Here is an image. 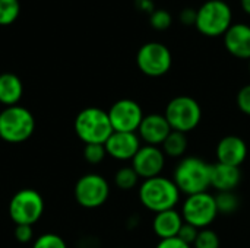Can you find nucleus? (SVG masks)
I'll list each match as a JSON object with an SVG mask.
<instances>
[{
    "mask_svg": "<svg viewBox=\"0 0 250 248\" xmlns=\"http://www.w3.org/2000/svg\"><path fill=\"white\" fill-rule=\"evenodd\" d=\"M224 47L240 60H250V25L233 23L224 34Z\"/></svg>",
    "mask_w": 250,
    "mask_h": 248,
    "instance_id": "nucleus-16",
    "label": "nucleus"
},
{
    "mask_svg": "<svg viewBox=\"0 0 250 248\" xmlns=\"http://www.w3.org/2000/svg\"><path fill=\"white\" fill-rule=\"evenodd\" d=\"M138 6H139V9L146 10V12H152L154 10L152 0H138Z\"/></svg>",
    "mask_w": 250,
    "mask_h": 248,
    "instance_id": "nucleus-33",
    "label": "nucleus"
},
{
    "mask_svg": "<svg viewBox=\"0 0 250 248\" xmlns=\"http://www.w3.org/2000/svg\"><path fill=\"white\" fill-rule=\"evenodd\" d=\"M249 73H250V60H249Z\"/></svg>",
    "mask_w": 250,
    "mask_h": 248,
    "instance_id": "nucleus-35",
    "label": "nucleus"
},
{
    "mask_svg": "<svg viewBox=\"0 0 250 248\" xmlns=\"http://www.w3.org/2000/svg\"><path fill=\"white\" fill-rule=\"evenodd\" d=\"M15 238L22 244L32 241V238H34L32 225H16L15 227Z\"/></svg>",
    "mask_w": 250,
    "mask_h": 248,
    "instance_id": "nucleus-30",
    "label": "nucleus"
},
{
    "mask_svg": "<svg viewBox=\"0 0 250 248\" xmlns=\"http://www.w3.org/2000/svg\"><path fill=\"white\" fill-rule=\"evenodd\" d=\"M120 248H125V247H120Z\"/></svg>",
    "mask_w": 250,
    "mask_h": 248,
    "instance_id": "nucleus-36",
    "label": "nucleus"
},
{
    "mask_svg": "<svg viewBox=\"0 0 250 248\" xmlns=\"http://www.w3.org/2000/svg\"><path fill=\"white\" fill-rule=\"evenodd\" d=\"M237 107L239 110L246 114V115H250V83L249 85H245L239 92H237Z\"/></svg>",
    "mask_w": 250,
    "mask_h": 248,
    "instance_id": "nucleus-28",
    "label": "nucleus"
},
{
    "mask_svg": "<svg viewBox=\"0 0 250 248\" xmlns=\"http://www.w3.org/2000/svg\"><path fill=\"white\" fill-rule=\"evenodd\" d=\"M76 136L85 143L104 145L113 134V127L108 118V113L98 107L83 108L75 118L73 123Z\"/></svg>",
    "mask_w": 250,
    "mask_h": 248,
    "instance_id": "nucleus-3",
    "label": "nucleus"
},
{
    "mask_svg": "<svg viewBox=\"0 0 250 248\" xmlns=\"http://www.w3.org/2000/svg\"><path fill=\"white\" fill-rule=\"evenodd\" d=\"M164 117L167 118L171 130L188 134L201 124L202 108L195 98L179 95L167 104Z\"/></svg>",
    "mask_w": 250,
    "mask_h": 248,
    "instance_id": "nucleus-6",
    "label": "nucleus"
},
{
    "mask_svg": "<svg viewBox=\"0 0 250 248\" xmlns=\"http://www.w3.org/2000/svg\"><path fill=\"white\" fill-rule=\"evenodd\" d=\"M221 241L215 231L211 228L199 229V234L193 243V248H220Z\"/></svg>",
    "mask_w": 250,
    "mask_h": 248,
    "instance_id": "nucleus-24",
    "label": "nucleus"
},
{
    "mask_svg": "<svg viewBox=\"0 0 250 248\" xmlns=\"http://www.w3.org/2000/svg\"><path fill=\"white\" fill-rule=\"evenodd\" d=\"M171 132L173 130L164 114H148L144 117L136 133L145 145L161 146Z\"/></svg>",
    "mask_w": 250,
    "mask_h": 248,
    "instance_id": "nucleus-14",
    "label": "nucleus"
},
{
    "mask_svg": "<svg viewBox=\"0 0 250 248\" xmlns=\"http://www.w3.org/2000/svg\"><path fill=\"white\" fill-rule=\"evenodd\" d=\"M107 155L116 161H132L141 149V139L138 133L113 132L104 143Z\"/></svg>",
    "mask_w": 250,
    "mask_h": 248,
    "instance_id": "nucleus-13",
    "label": "nucleus"
},
{
    "mask_svg": "<svg viewBox=\"0 0 250 248\" xmlns=\"http://www.w3.org/2000/svg\"><path fill=\"white\" fill-rule=\"evenodd\" d=\"M149 23L157 31H166L171 26L173 18L166 9H154L149 15Z\"/></svg>",
    "mask_w": 250,
    "mask_h": 248,
    "instance_id": "nucleus-25",
    "label": "nucleus"
},
{
    "mask_svg": "<svg viewBox=\"0 0 250 248\" xmlns=\"http://www.w3.org/2000/svg\"><path fill=\"white\" fill-rule=\"evenodd\" d=\"M23 95V83L15 73L6 72L0 75V104L4 107L19 105Z\"/></svg>",
    "mask_w": 250,
    "mask_h": 248,
    "instance_id": "nucleus-19",
    "label": "nucleus"
},
{
    "mask_svg": "<svg viewBox=\"0 0 250 248\" xmlns=\"http://www.w3.org/2000/svg\"><path fill=\"white\" fill-rule=\"evenodd\" d=\"M75 200L85 209H97L103 206L110 196L108 181L95 172L82 175L75 184Z\"/></svg>",
    "mask_w": 250,
    "mask_h": 248,
    "instance_id": "nucleus-10",
    "label": "nucleus"
},
{
    "mask_svg": "<svg viewBox=\"0 0 250 248\" xmlns=\"http://www.w3.org/2000/svg\"><path fill=\"white\" fill-rule=\"evenodd\" d=\"M155 248H192V246L183 243L179 237L174 238H167V240H160Z\"/></svg>",
    "mask_w": 250,
    "mask_h": 248,
    "instance_id": "nucleus-31",
    "label": "nucleus"
},
{
    "mask_svg": "<svg viewBox=\"0 0 250 248\" xmlns=\"http://www.w3.org/2000/svg\"><path fill=\"white\" fill-rule=\"evenodd\" d=\"M179 19L183 25H195L196 22V10L192 7H185L179 13Z\"/></svg>",
    "mask_w": 250,
    "mask_h": 248,
    "instance_id": "nucleus-32",
    "label": "nucleus"
},
{
    "mask_svg": "<svg viewBox=\"0 0 250 248\" xmlns=\"http://www.w3.org/2000/svg\"><path fill=\"white\" fill-rule=\"evenodd\" d=\"M138 183H139V175L132 168V165L130 167H122L114 174V184L117 189H120L123 191H129V190L135 189L138 186Z\"/></svg>",
    "mask_w": 250,
    "mask_h": 248,
    "instance_id": "nucleus-21",
    "label": "nucleus"
},
{
    "mask_svg": "<svg viewBox=\"0 0 250 248\" xmlns=\"http://www.w3.org/2000/svg\"><path fill=\"white\" fill-rule=\"evenodd\" d=\"M242 181V171L237 167H230L224 164H212L211 172V187L220 191H234Z\"/></svg>",
    "mask_w": 250,
    "mask_h": 248,
    "instance_id": "nucleus-18",
    "label": "nucleus"
},
{
    "mask_svg": "<svg viewBox=\"0 0 250 248\" xmlns=\"http://www.w3.org/2000/svg\"><path fill=\"white\" fill-rule=\"evenodd\" d=\"M211 172L212 164L198 156H185L174 170L173 181L186 196L205 193L211 187Z\"/></svg>",
    "mask_w": 250,
    "mask_h": 248,
    "instance_id": "nucleus-2",
    "label": "nucleus"
},
{
    "mask_svg": "<svg viewBox=\"0 0 250 248\" xmlns=\"http://www.w3.org/2000/svg\"><path fill=\"white\" fill-rule=\"evenodd\" d=\"M183 224L185 221L182 213L176 209H170L155 213L152 219V231L160 240L174 238L179 235Z\"/></svg>",
    "mask_w": 250,
    "mask_h": 248,
    "instance_id": "nucleus-17",
    "label": "nucleus"
},
{
    "mask_svg": "<svg viewBox=\"0 0 250 248\" xmlns=\"http://www.w3.org/2000/svg\"><path fill=\"white\" fill-rule=\"evenodd\" d=\"M198 234H199V229H198V228H195V227H192V225H189V224L185 222L183 227L180 228V232H179L177 237H179L183 243H186V244H189V246H193V243H195Z\"/></svg>",
    "mask_w": 250,
    "mask_h": 248,
    "instance_id": "nucleus-29",
    "label": "nucleus"
},
{
    "mask_svg": "<svg viewBox=\"0 0 250 248\" xmlns=\"http://www.w3.org/2000/svg\"><path fill=\"white\" fill-rule=\"evenodd\" d=\"M233 25V10L224 0H208L196 9V29L205 37H224Z\"/></svg>",
    "mask_w": 250,
    "mask_h": 248,
    "instance_id": "nucleus-4",
    "label": "nucleus"
},
{
    "mask_svg": "<svg viewBox=\"0 0 250 248\" xmlns=\"http://www.w3.org/2000/svg\"><path fill=\"white\" fill-rule=\"evenodd\" d=\"M107 113L113 130L125 133H136L145 117L142 107L129 98L116 101Z\"/></svg>",
    "mask_w": 250,
    "mask_h": 248,
    "instance_id": "nucleus-11",
    "label": "nucleus"
},
{
    "mask_svg": "<svg viewBox=\"0 0 250 248\" xmlns=\"http://www.w3.org/2000/svg\"><path fill=\"white\" fill-rule=\"evenodd\" d=\"M166 155L160 146H151L145 145L141 146L135 158L130 161L132 168L136 171L139 178L148 180L161 175L164 165H166Z\"/></svg>",
    "mask_w": 250,
    "mask_h": 248,
    "instance_id": "nucleus-12",
    "label": "nucleus"
},
{
    "mask_svg": "<svg viewBox=\"0 0 250 248\" xmlns=\"http://www.w3.org/2000/svg\"><path fill=\"white\" fill-rule=\"evenodd\" d=\"M105 156H107V151H105L104 145L91 143V145H85V148H83V158L91 165L101 164Z\"/></svg>",
    "mask_w": 250,
    "mask_h": 248,
    "instance_id": "nucleus-26",
    "label": "nucleus"
},
{
    "mask_svg": "<svg viewBox=\"0 0 250 248\" xmlns=\"http://www.w3.org/2000/svg\"><path fill=\"white\" fill-rule=\"evenodd\" d=\"M138 69L149 77H160L170 72L173 56L167 45L151 41L144 44L136 54Z\"/></svg>",
    "mask_w": 250,
    "mask_h": 248,
    "instance_id": "nucleus-9",
    "label": "nucleus"
},
{
    "mask_svg": "<svg viewBox=\"0 0 250 248\" xmlns=\"http://www.w3.org/2000/svg\"><path fill=\"white\" fill-rule=\"evenodd\" d=\"M21 15L19 0H0V26L12 25Z\"/></svg>",
    "mask_w": 250,
    "mask_h": 248,
    "instance_id": "nucleus-23",
    "label": "nucleus"
},
{
    "mask_svg": "<svg viewBox=\"0 0 250 248\" xmlns=\"http://www.w3.org/2000/svg\"><path fill=\"white\" fill-rule=\"evenodd\" d=\"M240 6H242L243 12L250 16V0H240Z\"/></svg>",
    "mask_w": 250,
    "mask_h": 248,
    "instance_id": "nucleus-34",
    "label": "nucleus"
},
{
    "mask_svg": "<svg viewBox=\"0 0 250 248\" xmlns=\"http://www.w3.org/2000/svg\"><path fill=\"white\" fill-rule=\"evenodd\" d=\"M215 153L218 164L240 168L248 158V145L242 137L230 134L218 142Z\"/></svg>",
    "mask_w": 250,
    "mask_h": 248,
    "instance_id": "nucleus-15",
    "label": "nucleus"
},
{
    "mask_svg": "<svg viewBox=\"0 0 250 248\" xmlns=\"http://www.w3.org/2000/svg\"><path fill=\"white\" fill-rule=\"evenodd\" d=\"M44 213L42 196L34 189H22L13 194L9 203V216L15 225H32Z\"/></svg>",
    "mask_w": 250,
    "mask_h": 248,
    "instance_id": "nucleus-8",
    "label": "nucleus"
},
{
    "mask_svg": "<svg viewBox=\"0 0 250 248\" xmlns=\"http://www.w3.org/2000/svg\"><path fill=\"white\" fill-rule=\"evenodd\" d=\"M180 213L186 224L198 229L209 228L220 215L215 203V196L208 191L188 196L182 205Z\"/></svg>",
    "mask_w": 250,
    "mask_h": 248,
    "instance_id": "nucleus-7",
    "label": "nucleus"
},
{
    "mask_svg": "<svg viewBox=\"0 0 250 248\" xmlns=\"http://www.w3.org/2000/svg\"><path fill=\"white\" fill-rule=\"evenodd\" d=\"M180 194L176 183L163 175L144 180L138 190L141 205L154 213L176 209L180 202Z\"/></svg>",
    "mask_w": 250,
    "mask_h": 248,
    "instance_id": "nucleus-1",
    "label": "nucleus"
},
{
    "mask_svg": "<svg viewBox=\"0 0 250 248\" xmlns=\"http://www.w3.org/2000/svg\"><path fill=\"white\" fill-rule=\"evenodd\" d=\"M215 203H217L218 213H221V215H231L240 206V200H239V197H237V194L234 191H220V193H217Z\"/></svg>",
    "mask_w": 250,
    "mask_h": 248,
    "instance_id": "nucleus-22",
    "label": "nucleus"
},
{
    "mask_svg": "<svg viewBox=\"0 0 250 248\" xmlns=\"http://www.w3.org/2000/svg\"><path fill=\"white\" fill-rule=\"evenodd\" d=\"M160 148L168 158H185L188 151V137L185 133L173 130Z\"/></svg>",
    "mask_w": 250,
    "mask_h": 248,
    "instance_id": "nucleus-20",
    "label": "nucleus"
},
{
    "mask_svg": "<svg viewBox=\"0 0 250 248\" xmlns=\"http://www.w3.org/2000/svg\"><path fill=\"white\" fill-rule=\"evenodd\" d=\"M35 130V118L32 113L22 107H4L0 111V139L7 143L26 142Z\"/></svg>",
    "mask_w": 250,
    "mask_h": 248,
    "instance_id": "nucleus-5",
    "label": "nucleus"
},
{
    "mask_svg": "<svg viewBox=\"0 0 250 248\" xmlns=\"http://www.w3.org/2000/svg\"><path fill=\"white\" fill-rule=\"evenodd\" d=\"M32 248H67V244L60 235L48 232L35 238Z\"/></svg>",
    "mask_w": 250,
    "mask_h": 248,
    "instance_id": "nucleus-27",
    "label": "nucleus"
}]
</instances>
